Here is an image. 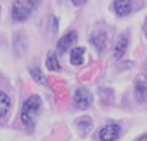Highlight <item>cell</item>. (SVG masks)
Here are the masks:
<instances>
[{
	"label": "cell",
	"mask_w": 147,
	"mask_h": 141,
	"mask_svg": "<svg viewBox=\"0 0 147 141\" xmlns=\"http://www.w3.org/2000/svg\"><path fill=\"white\" fill-rule=\"evenodd\" d=\"M42 107V99L39 95H30L22 105V111H20V120L23 122L25 127L30 128L35 125L39 111Z\"/></svg>",
	"instance_id": "6da1fadb"
},
{
	"label": "cell",
	"mask_w": 147,
	"mask_h": 141,
	"mask_svg": "<svg viewBox=\"0 0 147 141\" xmlns=\"http://www.w3.org/2000/svg\"><path fill=\"white\" fill-rule=\"evenodd\" d=\"M36 3L35 2H28V0H19L15 2L12 6V17L16 22H25L30 17Z\"/></svg>",
	"instance_id": "7a4b0ae2"
},
{
	"label": "cell",
	"mask_w": 147,
	"mask_h": 141,
	"mask_svg": "<svg viewBox=\"0 0 147 141\" xmlns=\"http://www.w3.org/2000/svg\"><path fill=\"white\" fill-rule=\"evenodd\" d=\"M120 135H121V127L115 122H110L104 125L98 132L100 141H117Z\"/></svg>",
	"instance_id": "3957f363"
},
{
	"label": "cell",
	"mask_w": 147,
	"mask_h": 141,
	"mask_svg": "<svg viewBox=\"0 0 147 141\" xmlns=\"http://www.w3.org/2000/svg\"><path fill=\"white\" fill-rule=\"evenodd\" d=\"M92 104V95L85 88H77L74 92V105L78 109H87Z\"/></svg>",
	"instance_id": "277c9868"
},
{
	"label": "cell",
	"mask_w": 147,
	"mask_h": 141,
	"mask_svg": "<svg viewBox=\"0 0 147 141\" xmlns=\"http://www.w3.org/2000/svg\"><path fill=\"white\" fill-rule=\"evenodd\" d=\"M134 97L137 102H144L147 99V75L140 74L134 82Z\"/></svg>",
	"instance_id": "5b68a950"
},
{
	"label": "cell",
	"mask_w": 147,
	"mask_h": 141,
	"mask_svg": "<svg viewBox=\"0 0 147 141\" xmlns=\"http://www.w3.org/2000/svg\"><path fill=\"white\" fill-rule=\"evenodd\" d=\"M113 7L115 10V15L120 16V17H124V16H128L133 10V3L130 0H115L113 3Z\"/></svg>",
	"instance_id": "8992f818"
},
{
	"label": "cell",
	"mask_w": 147,
	"mask_h": 141,
	"mask_svg": "<svg viewBox=\"0 0 147 141\" xmlns=\"http://www.w3.org/2000/svg\"><path fill=\"white\" fill-rule=\"evenodd\" d=\"M75 42H77V32H69L65 36H62L58 40V50H59V53H65L71 46H74Z\"/></svg>",
	"instance_id": "52a82bcc"
},
{
	"label": "cell",
	"mask_w": 147,
	"mask_h": 141,
	"mask_svg": "<svg viewBox=\"0 0 147 141\" xmlns=\"http://www.w3.org/2000/svg\"><path fill=\"white\" fill-rule=\"evenodd\" d=\"M90 42L92 43V46L98 50V52H102L105 50L107 48V35L104 32H94L91 36H90Z\"/></svg>",
	"instance_id": "ba28073f"
},
{
	"label": "cell",
	"mask_w": 147,
	"mask_h": 141,
	"mask_svg": "<svg viewBox=\"0 0 147 141\" xmlns=\"http://www.w3.org/2000/svg\"><path fill=\"white\" fill-rule=\"evenodd\" d=\"M127 46H128V36L127 35H121L120 39L117 40L115 46H114V58L115 59H121L125 55Z\"/></svg>",
	"instance_id": "9c48e42d"
},
{
	"label": "cell",
	"mask_w": 147,
	"mask_h": 141,
	"mask_svg": "<svg viewBox=\"0 0 147 141\" xmlns=\"http://www.w3.org/2000/svg\"><path fill=\"white\" fill-rule=\"evenodd\" d=\"M84 58H85V49L82 46H77L71 50V55H69V59H71V63L75 65V66H80L84 63Z\"/></svg>",
	"instance_id": "30bf717a"
},
{
	"label": "cell",
	"mask_w": 147,
	"mask_h": 141,
	"mask_svg": "<svg viewBox=\"0 0 147 141\" xmlns=\"http://www.w3.org/2000/svg\"><path fill=\"white\" fill-rule=\"evenodd\" d=\"M10 107H12V101H10V97L3 92V91H0V118H3L9 114L10 111Z\"/></svg>",
	"instance_id": "8fae6325"
},
{
	"label": "cell",
	"mask_w": 147,
	"mask_h": 141,
	"mask_svg": "<svg viewBox=\"0 0 147 141\" xmlns=\"http://www.w3.org/2000/svg\"><path fill=\"white\" fill-rule=\"evenodd\" d=\"M77 128L82 135H88L92 130V121L90 118H81L77 121Z\"/></svg>",
	"instance_id": "7c38bea8"
},
{
	"label": "cell",
	"mask_w": 147,
	"mask_h": 141,
	"mask_svg": "<svg viewBox=\"0 0 147 141\" xmlns=\"http://www.w3.org/2000/svg\"><path fill=\"white\" fill-rule=\"evenodd\" d=\"M45 65H46V68L49 70H59L61 69V65H59V60H58V56H56L55 52H49L48 53Z\"/></svg>",
	"instance_id": "4fadbf2b"
},
{
	"label": "cell",
	"mask_w": 147,
	"mask_h": 141,
	"mask_svg": "<svg viewBox=\"0 0 147 141\" xmlns=\"http://www.w3.org/2000/svg\"><path fill=\"white\" fill-rule=\"evenodd\" d=\"M30 77L33 78V81H36V82L40 84V85H45V84H46L45 74L42 72L40 68H32V69H30Z\"/></svg>",
	"instance_id": "5bb4252c"
},
{
	"label": "cell",
	"mask_w": 147,
	"mask_h": 141,
	"mask_svg": "<svg viewBox=\"0 0 147 141\" xmlns=\"http://www.w3.org/2000/svg\"><path fill=\"white\" fill-rule=\"evenodd\" d=\"M138 141H147V132H146L144 135H141V137L138 138Z\"/></svg>",
	"instance_id": "9a60e30c"
},
{
	"label": "cell",
	"mask_w": 147,
	"mask_h": 141,
	"mask_svg": "<svg viewBox=\"0 0 147 141\" xmlns=\"http://www.w3.org/2000/svg\"><path fill=\"white\" fill-rule=\"evenodd\" d=\"M144 32H146V36H147V19H146V23H144Z\"/></svg>",
	"instance_id": "2e32d148"
}]
</instances>
